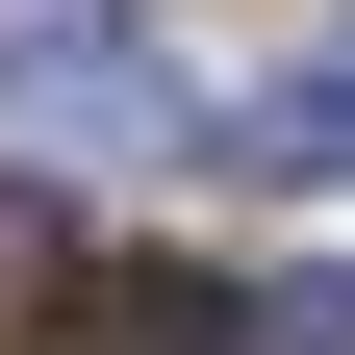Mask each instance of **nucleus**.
I'll use <instances>...</instances> for the list:
<instances>
[{
  "mask_svg": "<svg viewBox=\"0 0 355 355\" xmlns=\"http://www.w3.org/2000/svg\"><path fill=\"white\" fill-rule=\"evenodd\" d=\"M0 127H51V153H178V51L127 26V0H0Z\"/></svg>",
  "mask_w": 355,
  "mask_h": 355,
  "instance_id": "nucleus-1",
  "label": "nucleus"
},
{
  "mask_svg": "<svg viewBox=\"0 0 355 355\" xmlns=\"http://www.w3.org/2000/svg\"><path fill=\"white\" fill-rule=\"evenodd\" d=\"M76 355H254V279H102Z\"/></svg>",
  "mask_w": 355,
  "mask_h": 355,
  "instance_id": "nucleus-2",
  "label": "nucleus"
},
{
  "mask_svg": "<svg viewBox=\"0 0 355 355\" xmlns=\"http://www.w3.org/2000/svg\"><path fill=\"white\" fill-rule=\"evenodd\" d=\"M229 153H279V178H355V26H330V51H304L254 127H229Z\"/></svg>",
  "mask_w": 355,
  "mask_h": 355,
  "instance_id": "nucleus-3",
  "label": "nucleus"
},
{
  "mask_svg": "<svg viewBox=\"0 0 355 355\" xmlns=\"http://www.w3.org/2000/svg\"><path fill=\"white\" fill-rule=\"evenodd\" d=\"M51 330H76V229L0 178V355H51Z\"/></svg>",
  "mask_w": 355,
  "mask_h": 355,
  "instance_id": "nucleus-4",
  "label": "nucleus"
},
{
  "mask_svg": "<svg viewBox=\"0 0 355 355\" xmlns=\"http://www.w3.org/2000/svg\"><path fill=\"white\" fill-rule=\"evenodd\" d=\"M254 355H355V279H330V254H279V279H254Z\"/></svg>",
  "mask_w": 355,
  "mask_h": 355,
  "instance_id": "nucleus-5",
  "label": "nucleus"
}]
</instances>
